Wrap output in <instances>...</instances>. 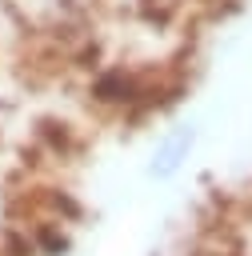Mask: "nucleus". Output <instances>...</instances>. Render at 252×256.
<instances>
[{
	"mask_svg": "<svg viewBox=\"0 0 252 256\" xmlns=\"http://www.w3.org/2000/svg\"><path fill=\"white\" fill-rule=\"evenodd\" d=\"M196 144H200L196 124H172V128H164V132L156 136L152 152H148L144 176H148V180H156V184L176 180V176L188 168V160L196 156Z\"/></svg>",
	"mask_w": 252,
	"mask_h": 256,
	"instance_id": "1",
	"label": "nucleus"
}]
</instances>
